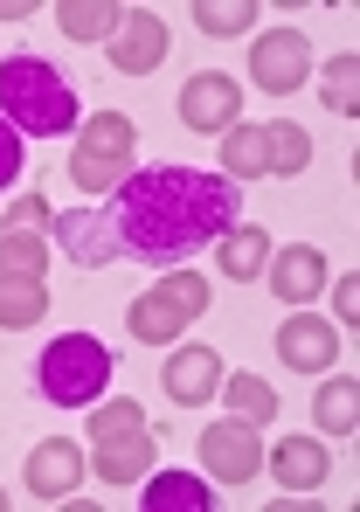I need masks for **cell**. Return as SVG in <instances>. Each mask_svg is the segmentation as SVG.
<instances>
[{
    "label": "cell",
    "mask_w": 360,
    "mask_h": 512,
    "mask_svg": "<svg viewBox=\"0 0 360 512\" xmlns=\"http://www.w3.org/2000/svg\"><path fill=\"white\" fill-rule=\"evenodd\" d=\"M236 222H243V187L236 180L194 167H146V173H125L97 208L56 215V243L84 270H104V263L174 270L180 256L215 250Z\"/></svg>",
    "instance_id": "6da1fadb"
},
{
    "label": "cell",
    "mask_w": 360,
    "mask_h": 512,
    "mask_svg": "<svg viewBox=\"0 0 360 512\" xmlns=\"http://www.w3.org/2000/svg\"><path fill=\"white\" fill-rule=\"evenodd\" d=\"M0 118L21 139H56V132H77L84 125L77 90H70V77L49 56H7L0 63Z\"/></svg>",
    "instance_id": "7a4b0ae2"
},
{
    "label": "cell",
    "mask_w": 360,
    "mask_h": 512,
    "mask_svg": "<svg viewBox=\"0 0 360 512\" xmlns=\"http://www.w3.org/2000/svg\"><path fill=\"white\" fill-rule=\"evenodd\" d=\"M90 478H111V485H139L153 464H160V443H153V429H146V409L132 402V395H111V402H97V416H90Z\"/></svg>",
    "instance_id": "3957f363"
},
{
    "label": "cell",
    "mask_w": 360,
    "mask_h": 512,
    "mask_svg": "<svg viewBox=\"0 0 360 512\" xmlns=\"http://www.w3.org/2000/svg\"><path fill=\"white\" fill-rule=\"evenodd\" d=\"M111 367L118 360H111V346L97 333H56L42 346V360H35V388L56 409H97L104 388H111Z\"/></svg>",
    "instance_id": "277c9868"
},
{
    "label": "cell",
    "mask_w": 360,
    "mask_h": 512,
    "mask_svg": "<svg viewBox=\"0 0 360 512\" xmlns=\"http://www.w3.org/2000/svg\"><path fill=\"white\" fill-rule=\"evenodd\" d=\"M201 471L208 478H222V485H250L257 471H264V436L257 423H208L201 429Z\"/></svg>",
    "instance_id": "5b68a950"
},
{
    "label": "cell",
    "mask_w": 360,
    "mask_h": 512,
    "mask_svg": "<svg viewBox=\"0 0 360 512\" xmlns=\"http://www.w3.org/2000/svg\"><path fill=\"white\" fill-rule=\"evenodd\" d=\"M180 125L187 132H208V139H222L229 125H243V90L229 70H201V77H187L180 84Z\"/></svg>",
    "instance_id": "8992f818"
},
{
    "label": "cell",
    "mask_w": 360,
    "mask_h": 512,
    "mask_svg": "<svg viewBox=\"0 0 360 512\" xmlns=\"http://www.w3.org/2000/svg\"><path fill=\"white\" fill-rule=\"evenodd\" d=\"M250 77H257V90H270V97L305 90V77H312L305 35H298V28H270V35H257V42H250Z\"/></svg>",
    "instance_id": "52a82bcc"
},
{
    "label": "cell",
    "mask_w": 360,
    "mask_h": 512,
    "mask_svg": "<svg viewBox=\"0 0 360 512\" xmlns=\"http://www.w3.org/2000/svg\"><path fill=\"white\" fill-rule=\"evenodd\" d=\"M167 21L160 14H146V7H125V21H118V35H111V70H125V77H153L160 63H167Z\"/></svg>",
    "instance_id": "ba28073f"
},
{
    "label": "cell",
    "mask_w": 360,
    "mask_h": 512,
    "mask_svg": "<svg viewBox=\"0 0 360 512\" xmlns=\"http://www.w3.org/2000/svg\"><path fill=\"white\" fill-rule=\"evenodd\" d=\"M160 388H167V402H180V409L215 402L222 395V353L215 346H174L167 367H160Z\"/></svg>",
    "instance_id": "9c48e42d"
},
{
    "label": "cell",
    "mask_w": 360,
    "mask_h": 512,
    "mask_svg": "<svg viewBox=\"0 0 360 512\" xmlns=\"http://www.w3.org/2000/svg\"><path fill=\"white\" fill-rule=\"evenodd\" d=\"M277 360H284V367H305V374L340 367V333H333V319H319V312L298 305V312L277 326Z\"/></svg>",
    "instance_id": "30bf717a"
},
{
    "label": "cell",
    "mask_w": 360,
    "mask_h": 512,
    "mask_svg": "<svg viewBox=\"0 0 360 512\" xmlns=\"http://www.w3.org/2000/svg\"><path fill=\"white\" fill-rule=\"evenodd\" d=\"M28 499H42V506H56V499H70L77 492V478H84V450L70 443V436H49V443H35L28 450Z\"/></svg>",
    "instance_id": "8fae6325"
},
{
    "label": "cell",
    "mask_w": 360,
    "mask_h": 512,
    "mask_svg": "<svg viewBox=\"0 0 360 512\" xmlns=\"http://www.w3.org/2000/svg\"><path fill=\"white\" fill-rule=\"evenodd\" d=\"M270 291H277V305H312L319 291H326V250H312V243H284L277 263H264Z\"/></svg>",
    "instance_id": "7c38bea8"
},
{
    "label": "cell",
    "mask_w": 360,
    "mask_h": 512,
    "mask_svg": "<svg viewBox=\"0 0 360 512\" xmlns=\"http://www.w3.org/2000/svg\"><path fill=\"white\" fill-rule=\"evenodd\" d=\"M125 326H132V340L139 346H174L187 326H194V312L180 305L167 284H153V291H139L132 298V312H125Z\"/></svg>",
    "instance_id": "4fadbf2b"
},
{
    "label": "cell",
    "mask_w": 360,
    "mask_h": 512,
    "mask_svg": "<svg viewBox=\"0 0 360 512\" xmlns=\"http://www.w3.org/2000/svg\"><path fill=\"white\" fill-rule=\"evenodd\" d=\"M270 471H277V485H284V492H319V485L333 478V457H326V443H319V436H277Z\"/></svg>",
    "instance_id": "5bb4252c"
},
{
    "label": "cell",
    "mask_w": 360,
    "mask_h": 512,
    "mask_svg": "<svg viewBox=\"0 0 360 512\" xmlns=\"http://www.w3.org/2000/svg\"><path fill=\"white\" fill-rule=\"evenodd\" d=\"M139 485H146V512H208L215 506L208 478H194V471H146Z\"/></svg>",
    "instance_id": "9a60e30c"
},
{
    "label": "cell",
    "mask_w": 360,
    "mask_h": 512,
    "mask_svg": "<svg viewBox=\"0 0 360 512\" xmlns=\"http://www.w3.org/2000/svg\"><path fill=\"white\" fill-rule=\"evenodd\" d=\"M305 167H312V132L291 125V118H270L264 125V173L291 180V173H305Z\"/></svg>",
    "instance_id": "2e32d148"
},
{
    "label": "cell",
    "mask_w": 360,
    "mask_h": 512,
    "mask_svg": "<svg viewBox=\"0 0 360 512\" xmlns=\"http://www.w3.org/2000/svg\"><path fill=\"white\" fill-rule=\"evenodd\" d=\"M215 250H222V277H229V284H250V277H264V263H270V236L250 229V222H236Z\"/></svg>",
    "instance_id": "e0dca14e"
},
{
    "label": "cell",
    "mask_w": 360,
    "mask_h": 512,
    "mask_svg": "<svg viewBox=\"0 0 360 512\" xmlns=\"http://www.w3.org/2000/svg\"><path fill=\"white\" fill-rule=\"evenodd\" d=\"M56 243L42 229H0V277H49Z\"/></svg>",
    "instance_id": "ac0fdd59"
},
{
    "label": "cell",
    "mask_w": 360,
    "mask_h": 512,
    "mask_svg": "<svg viewBox=\"0 0 360 512\" xmlns=\"http://www.w3.org/2000/svg\"><path fill=\"white\" fill-rule=\"evenodd\" d=\"M312 416H319L326 436H354V429H360V381H354V374H333V381L319 388Z\"/></svg>",
    "instance_id": "d6986e66"
},
{
    "label": "cell",
    "mask_w": 360,
    "mask_h": 512,
    "mask_svg": "<svg viewBox=\"0 0 360 512\" xmlns=\"http://www.w3.org/2000/svg\"><path fill=\"white\" fill-rule=\"evenodd\" d=\"M118 21H125V7H111V0H63L56 7V28L77 35V42H111Z\"/></svg>",
    "instance_id": "ffe728a7"
},
{
    "label": "cell",
    "mask_w": 360,
    "mask_h": 512,
    "mask_svg": "<svg viewBox=\"0 0 360 512\" xmlns=\"http://www.w3.org/2000/svg\"><path fill=\"white\" fill-rule=\"evenodd\" d=\"M42 312H49V284L42 277H0V326L7 333H28Z\"/></svg>",
    "instance_id": "44dd1931"
},
{
    "label": "cell",
    "mask_w": 360,
    "mask_h": 512,
    "mask_svg": "<svg viewBox=\"0 0 360 512\" xmlns=\"http://www.w3.org/2000/svg\"><path fill=\"white\" fill-rule=\"evenodd\" d=\"M264 173V125H229L222 132V180H257Z\"/></svg>",
    "instance_id": "7402d4cb"
},
{
    "label": "cell",
    "mask_w": 360,
    "mask_h": 512,
    "mask_svg": "<svg viewBox=\"0 0 360 512\" xmlns=\"http://www.w3.org/2000/svg\"><path fill=\"white\" fill-rule=\"evenodd\" d=\"M222 402L243 416V423H277V388L270 381H257V374H222Z\"/></svg>",
    "instance_id": "603a6c76"
},
{
    "label": "cell",
    "mask_w": 360,
    "mask_h": 512,
    "mask_svg": "<svg viewBox=\"0 0 360 512\" xmlns=\"http://www.w3.org/2000/svg\"><path fill=\"white\" fill-rule=\"evenodd\" d=\"M125 173H132V153H97V146H77V153H70V180H77L84 194H111Z\"/></svg>",
    "instance_id": "cb8c5ba5"
},
{
    "label": "cell",
    "mask_w": 360,
    "mask_h": 512,
    "mask_svg": "<svg viewBox=\"0 0 360 512\" xmlns=\"http://www.w3.org/2000/svg\"><path fill=\"white\" fill-rule=\"evenodd\" d=\"M194 28L201 35H250L257 28V0H194Z\"/></svg>",
    "instance_id": "d4e9b609"
},
{
    "label": "cell",
    "mask_w": 360,
    "mask_h": 512,
    "mask_svg": "<svg viewBox=\"0 0 360 512\" xmlns=\"http://www.w3.org/2000/svg\"><path fill=\"white\" fill-rule=\"evenodd\" d=\"M319 104L340 111V118H354V111H360V56H333V63H326V77H319Z\"/></svg>",
    "instance_id": "484cf974"
},
{
    "label": "cell",
    "mask_w": 360,
    "mask_h": 512,
    "mask_svg": "<svg viewBox=\"0 0 360 512\" xmlns=\"http://www.w3.org/2000/svg\"><path fill=\"white\" fill-rule=\"evenodd\" d=\"M77 146H97V153H132L139 146V125L125 118V111H97L77 125Z\"/></svg>",
    "instance_id": "4316f807"
},
{
    "label": "cell",
    "mask_w": 360,
    "mask_h": 512,
    "mask_svg": "<svg viewBox=\"0 0 360 512\" xmlns=\"http://www.w3.org/2000/svg\"><path fill=\"white\" fill-rule=\"evenodd\" d=\"M167 291H174V298L187 305V312H194V319L208 312V277H201V270H187V263H174V270H167Z\"/></svg>",
    "instance_id": "83f0119b"
},
{
    "label": "cell",
    "mask_w": 360,
    "mask_h": 512,
    "mask_svg": "<svg viewBox=\"0 0 360 512\" xmlns=\"http://www.w3.org/2000/svg\"><path fill=\"white\" fill-rule=\"evenodd\" d=\"M0 229H56V208L42 194H21V201H7V222Z\"/></svg>",
    "instance_id": "f1b7e54d"
},
{
    "label": "cell",
    "mask_w": 360,
    "mask_h": 512,
    "mask_svg": "<svg viewBox=\"0 0 360 512\" xmlns=\"http://www.w3.org/2000/svg\"><path fill=\"white\" fill-rule=\"evenodd\" d=\"M21 160H28V153H21V132L0 118V187H14V180H21Z\"/></svg>",
    "instance_id": "f546056e"
},
{
    "label": "cell",
    "mask_w": 360,
    "mask_h": 512,
    "mask_svg": "<svg viewBox=\"0 0 360 512\" xmlns=\"http://www.w3.org/2000/svg\"><path fill=\"white\" fill-rule=\"evenodd\" d=\"M333 312H340V326L360 319V277H340V284H333Z\"/></svg>",
    "instance_id": "4dcf8cb0"
},
{
    "label": "cell",
    "mask_w": 360,
    "mask_h": 512,
    "mask_svg": "<svg viewBox=\"0 0 360 512\" xmlns=\"http://www.w3.org/2000/svg\"><path fill=\"white\" fill-rule=\"evenodd\" d=\"M0 512H7V492H0Z\"/></svg>",
    "instance_id": "1f68e13d"
}]
</instances>
